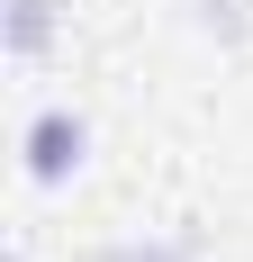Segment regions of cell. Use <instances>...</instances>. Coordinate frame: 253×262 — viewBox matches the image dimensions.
<instances>
[{"label": "cell", "mask_w": 253, "mask_h": 262, "mask_svg": "<svg viewBox=\"0 0 253 262\" xmlns=\"http://www.w3.org/2000/svg\"><path fill=\"white\" fill-rule=\"evenodd\" d=\"M18 154H27V181L36 190H64L81 172V163H91V118H81V108H36V118H27V136H18Z\"/></svg>", "instance_id": "1"}, {"label": "cell", "mask_w": 253, "mask_h": 262, "mask_svg": "<svg viewBox=\"0 0 253 262\" xmlns=\"http://www.w3.org/2000/svg\"><path fill=\"white\" fill-rule=\"evenodd\" d=\"M100 262H199V244L190 235H118V244H100Z\"/></svg>", "instance_id": "3"}, {"label": "cell", "mask_w": 253, "mask_h": 262, "mask_svg": "<svg viewBox=\"0 0 253 262\" xmlns=\"http://www.w3.org/2000/svg\"><path fill=\"white\" fill-rule=\"evenodd\" d=\"M54 27H64V9L54 0H0V46H9V63H46V46H54Z\"/></svg>", "instance_id": "2"}, {"label": "cell", "mask_w": 253, "mask_h": 262, "mask_svg": "<svg viewBox=\"0 0 253 262\" xmlns=\"http://www.w3.org/2000/svg\"><path fill=\"white\" fill-rule=\"evenodd\" d=\"M9 262H36V253H27V244H9Z\"/></svg>", "instance_id": "5"}, {"label": "cell", "mask_w": 253, "mask_h": 262, "mask_svg": "<svg viewBox=\"0 0 253 262\" xmlns=\"http://www.w3.org/2000/svg\"><path fill=\"white\" fill-rule=\"evenodd\" d=\"M190 18H199V36H217V46H244L253 36V0H190Z\"/></svg>", "instance_id": "4"}]
</instances>
